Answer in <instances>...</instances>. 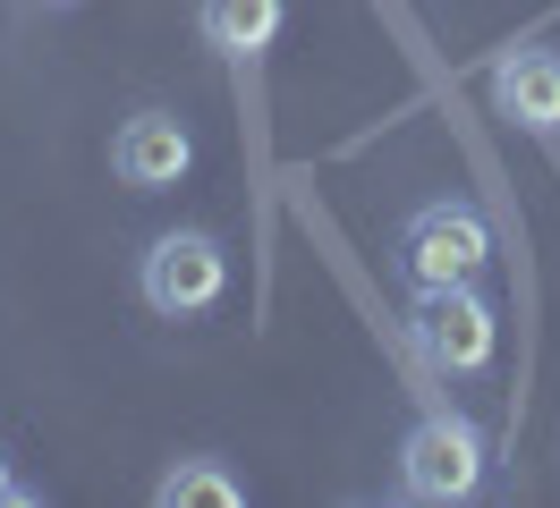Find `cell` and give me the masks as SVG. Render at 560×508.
Returning a JSON list of instances; mask_svg holds the SVG:
<instances>
[{"mask_svg":"<svg viewBox=\"0 0 560 508\" xmlns=\"http://www.w3.org/2000/svg\"><path fill=\"white\" fill-rule=\"evenodd\" d=\"M153 500L162 508H246V483L221 458H178L162 483H153Z\"/></svg>","mask_w":560,"mask_h":508,"instance_id":"cell-8","label":"cell"},{"mask_svg":"<svg viewBox=\"0 0 560 508\" xmlns=\"http://www.w3.org/2000/svg\"><path fill=\"white\" fill-rule=\"evenodd\" d=\"M43 9H77V0H43Z\"/></svg>","mask_w":560,"mask_h":508,"instance_id":"cell-10","label":"cell"},{"mask_svg":"<svg viewBox=\"0 0 560 508\" xmlns=\"http://www.w3.org/2000/svg\"><path fill=\"white\" fill-rule=\"evenodd\" d=\"M110 169H119V187L162 196V187H178V178L196 169V135L178 128L171 110H137L128 128L110 135Z\"/></svg>","mask_w":560,"mask_h":508,"instance_id":"cell-5","label":"cell"},{"mask_svg":"<svg viewBox=\"0 0 560 508\" xmlns=\"http://www.w3.org/2000/svg\"><path fill=\"white\" fill-rule=\"evenodd\" d=\"M399 483H408V500H476L485 492V433L467 424V415H451V406H433L417 433H408V449H399Z\"/></svg>","mask_w":560,"mask_h":508,"instance_id":"cell-3","label":"cell"},{"mask_svg":"<svg viewBox=\"0 0 560 508\" xmlns=\"http://www.w3.org/2000/svg\"><path fill=\"white\" fill-rule=\"evenodd\" d=\"M221 288H230V255H221V237L212 229H171L144 246L137 263V297L153 305V314H212L221 305Z\"/></svg>","mask_w":560,"mask_h":508,"instance_id":"cell-4","label":"cell"},{"mask_svg":"<svg viewBox=\"0 0 560 508\" xmlns=\"http://www.w3.org/2000/svg\"><path fill=\"white\" fill-rule=\"evenodd\" d=\"M485 263H492V221L467 196H442L424 212H408V229H399L408 288H451V280H476Z\"/></svg>","mask_w":560,"mask_h":508,"instance_id":"cell-2","label":"cell"},{"mask_svg":"<svg viewBox=\"0 0 560 508\" xmlns=\"http://www.w3.org/2000/svg\"><path fill=\"white\" fill-rule=\"evenodd\" d=\"M408 339L433 373H485L492 347H501V314L476 280H451V288H417L408 305Z\"/></svg>","mask_w":560,"mask_h":508,"instance_id":"cell-1","label":"cell"},{"mask_svg":"<svg viewBox=\"0 0 560 508\" xmlns=\"http://www.w3.org/2000/svg\"><path fill=\"white\" fill-rule=\"evenodd\" d=\"M0 500H35V492H26L18 474H9V458H0Z\"/></svg>","mask_w":560,"mask_h":508,"instance_id":"cell-9","label":"cell"},{"mask_svg":"<svg viewBox=\"0 0 560 508\" xmlns=\"http://www.w3.org/2000/svg\"><path fill=\"white\" fill-rule=\"evenodd\" d=\"M492 110L518 119L526 135H560V51L552 43H518L492 60Z\"/></svg>","mask_w":560,"mask_h":508,"instance_id":"cell-6","label":"cell"},{"mask_svg":"<svg viewBox=\"0 0 560 508\" xmlns=\"http://www.w3.org/2000/svg\"><path fill=\"white\" fill-rule=\"evenodd\" d=\"M280 26H289V0H196V34H205V51H221V60L272 51Z\"/></svg>","mask_w":560,"mask_h":508,"instance_id":"cell-7","label":"cell"}]
</instances>
